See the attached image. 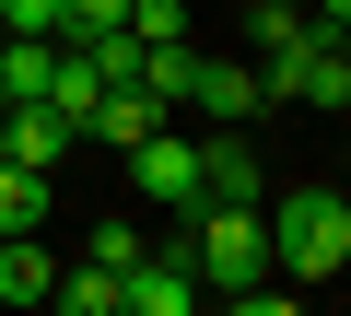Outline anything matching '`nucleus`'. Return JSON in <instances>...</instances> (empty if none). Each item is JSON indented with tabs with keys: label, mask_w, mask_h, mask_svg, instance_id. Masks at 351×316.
Here are the masks:
<instances>
[{
	"label": "nucleus",
	"mask_w": 351,
	"mask_h": 316,
	"mask_svg": "<svg viewBox=\"0 0 351 316\" xmlns=\"http://www.w3.org/2000/svg\"><path fill=\"white\" fill-rule=\"evenodd\" d=\"M258 223H269V281H293V293L339 281V258H351V199L339 188H281V199H258Z\"/></svg>",
	"instance_id": "nucleus-1"
},
{
	"label": "nucleus",
	"mask_w": 351,
	"mask_h": 316,
	"mask_svg": "<svg viewBox=\"0 0 351 316\" xmlns=\"http://www.w3.org/2000/svg\"><path fill=\"white\" fill-rule=\"evenodd\" d=\"M176 223H188V234H176V258H188L199 293H246V281H269V223H258V199H188Z\"/></svg>",
	"instance_id": "nucleus-2"
},
{
	"label": "nucleus",
	"mask_w": 351,
	"mask_h": 316,
	"mask_svg": "<svg viewBox=\"0 0 351 316\" xmlns=\"http://www.w3.org/2000/svg\"><path fill=\"white\" fill-rule=\"evenodd\" d=\"M129 188H141L152 211H188V199H199V129H176V117L141 129V141H129Z\"/></svg>",
	"instance_id": "nucleus-3"
},
{
	"label": "nucleus",
	"mask_w": 351,
	"mask_h": 316,
	"mask_svg": "<svg viewBox=\"0 0 351 316\" xmlns=\"http://www.w3.org/2000/svg\"><path fill=\"white\" fill-rule=\"evenodd\" d=\"M258 106H269V94H258L246 59H199V71H188V117H199V129H246Z\"/></svg>",
	"instance_id": "nucleus-4"
},
{
	"label": "nucleus",
	"mask_w": 351,
	"mask_h": 316,
	"mask_svg": "<svg viewBox=\"0 0 351 316\" xmlns=\"http://www.w3.org/2000/svg\"><path fill=\"white\" fill-rule=\"evenodd\" d=\"M117 316H199V281H188V258H176V246H152V258L117 281Z\"/></svg>",
	"instance_id": "nucleus-5"
},
{
	"label": "nucleus",
	"mask_w": 351,
	"mask_h": 316,
	"mask_svg": "<svg viewBox=\"0 0 351 316\" xmlns=\"http://www.w3.org/2000/svg\"><path fill=\"white\" fill-rule=\"evenodd\" d=\"M59 152H71V117H59V106H12V117H0V165L59 176Z\"/></svg>",
	"instance_id": "nucleus-6"
},
{
	"label": "nucleus",
	"mask_w": 351,
	"mask_h": 316,
	"mask_svg": "<svg viewBox=\"0 0 351 316\" xmlns=\"http://www.w3.org/2000/svg\"><path fill=\"white\" fill-rule=\"evenodd\" d=\"M199 199H269V176H258L246 129H199Z\"/></svg>",
	"instance_id": "nucleus-7"
},
{
	"label": "nucleus",
	"mask_w": 351,
	"mask_h": 316,
	"mask_svg": "<svg viewBox=\"0 0 351 316\" xmlns=\"http://www.w3.org/2000/svg\"><path fill=\"white\" fill-rule=\"evenodd\" d=\"M141 129H164V106H152L141 82H106V94H94V117H82V141H106V152H129Z\"/></svg>",
	"instance_id": "nucleus-8"
},
{
	"label": "nucleus",
	"mask_w": 351,
	"mask_h": 316,
	"mask_svg": "<svg viewBox=\"0 0 351 316\" xmlns=\"http://www.w3.org/2000/svg\"><path fill=\"white\" fill-rule=\"evenodd\" d=\"M188 71H199V36H164V47H141V94H152L164 117H188Z\"/></svg>",
	"instance_id": "nucleus-9"
},
{
	"label": "nucleus",
	"mask_w": 351,
	"mask_h": 316,
	"mask_svg": "<svg viewBox=\"0 0 351 316\" xmlns=\"http://www.w3.org/2000/svg\"><path fill=\"white\" fill-rule=\"evenodd\" d=\"M47 281H59L47 234H0V304H47Z\"/></svg>",
	"instance_id": "nucleus-10"
},
{
	"label": "nucleus",
	"mask_w": 351,
	"mask_h": 316,
	"mask_svg": "<svg viewBox=\"0 0 351 316\" xmlns=\"http://www.w3.org/2000/svg\"><path fill=\"white\" fill-rule=\"evenodd\" d=\"M94 94H106V82H94V59H82V47H59V71H47V94H36V106H59V117H71V141H82Z\"/></svg>",
	"instance_id": "nucleus-11"
},
{
	"label": "nucleus",
	"mask_w": 351,
	"mask_h": 316,
	"mask_svg": "<svg viewBox=\"0 0 351 316\" xmlns=\"http://www.w3.org/2000/svg\"><path fill=\"white\" fill-rule=\"evenodd\" d=\"M141 258H152V246H141V223H129V211H106V223H94V246H82V269H106V281H129Z\"/></svg>",
	"instance_id": "nucleus-12"
},
{
	"label": "nucleus",
	"mask_w": 351,
	"mask_h": 316,
	"mask_svg": "<svg viewBox=\"0 0 351 316\" xmlns=\"http://www.w3.org/2000/svg\"><path fill=\"white\" fill-rule=\"evenodd\" d=\"M47 316H117V281L106 269H59L47 281Z\"/></svg>",
	"instance_id": "nucleus-13"
},
{
	"label": "nucleus",
	"mask_w": 351,
	"mask_h": 316,
	"mask_svg": "<svg viewBox=\"0 0 351 316\" xmlns=\"http://www.w3.org/2000/svg\"><path fill=\"white\" fill-rule=\"evenodd\" d=\"M36 223H47V176L0 165V234H36Z\"/></svg>",
	"instance_id": "nucleus-14"
},
{
	"label": "nucleus",
	"mask_w": 351,
	"mask_h": 316,
	"mask_svg": "<svg viewBox=\"0 0 351 316\" xmlns=\"http://www.w3.org/2000/svg\"><path fill=\"white\" fill-rule=\"evenodd\" d=\"M129 24V0H59V47H82V36H117Z\"/></svg>",
	"instance_id": "nucleus-15"
},
{
	"label": "nucleus",
	"mask_w": 351,
	"mask_h": 316,
	"mask_svg": "<svg viewBox=\"0 0 351 316\" xmlns=\"http://www.w3.org/2000/svg\"><path fill=\"white\" fill-rule=\"evenodd\" d=\"M223 316H304V293L293 281H246V293H223Z\"/></svg>",
	"instance_id": "nucleus-16"
},
{
	"label": "nucleus",
	"mask_w": 351,
	"mask_h": 316,
	"mask_svg": "<svg viewBox=\"0 0 351 316\" xmlns=\"http://www.w3.org/2000/svg\"><path fill=\"white\" fill-rule=\"evenodd\" d=\"M129 36L164 47V36H188V0H129Z\"/></svg>",
	"instance_id": "nucleus-17"
}]
</instances>
